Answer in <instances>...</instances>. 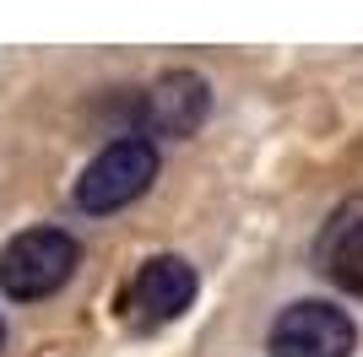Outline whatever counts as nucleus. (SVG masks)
<instances>
[{"label":"nucleus","instance_id":"7","mask_svg":"<svg viewBox=\"0 0 363 357\" xmlns=\"http://www.w3.org/2000/svg\"><path fill=\"white\" fill-rule=\"evenodd\" d=\"M0 341H6V319H0Z\"/></svg>","mask_w":363,"mask_h":357},{"label":"nucleus","instance_id":"3","mask_svg":"<svg viewBox=\"0 0 363 357\" xmlns=\"http://www.w3.org/2000/svg\"><path fill=\"white\" fill-rule=\"evenodd\" d=\"M358 330L336 303H288L272 325V357H352Z\"/></svg>","mask_w":363,"mask_h":357},{"label":"nucleus","instance_id":"1","mask_svg":"<svg viewBox=\"0 0 363 357\" xmlns=\"http://www.w3.org/2000/svg\"><path fill=\"white\" fill-rule=\"evenodd\" d=\"M157 178V147L147 135H120L108 141L76 178V206L82 211H120L136 195H147V184Z\"/></svg>","mask_w":363,"mask_h":357},{"label":"nucleus","instance_id":"2","mask_svg":"<svg viewBox=\"0 0 363 357\" xmlns=\"http://www.w3.org/2000/svg\"><path fill=\"white\" fill-rule=\"evenodd\" d=\"M76 238L60 227H28L0 249V293L6 298H49L71 282Z\"/></svg>","mask_w":363,"mask_h":357},{"label":"nucleus","instance_id":"4","mask_svg":"<svg viewBox=\"0 0 363 357\" xmlns=\"http://www.w3.org/2000/svg\"><path fill=\"white\" fill-rule=\"evenodd\" d=\"M190 303H196V271L184 266L179 254L147 260L141 276L130 282V293H125V309H130V319H141V325H168V319H179Z\"/></svg>","mask_w":363,"mask_h":357},{"label":"nucleus","instance_id":"6","mask_svg":"<svg viewBox=\"0 0 363 357\" xmlns=\"http://www.w3.org/2000/svg\"><path fill=\"white\" fill-rule=\"evenodd\" d=\"M331 282L342 287V293L363 298V222L342 227L331 244Z\"/></svg>","mask_w":363,"mask_h":357},{"label":"nucleus","instance_id":"5","mask_svg":"<svg viewBox=\"0 0 363 357\" xmlns=\"http://www.w3.org/2000/svg\"><path fill=\"white\" fill-rule=\"evenodd\" d=\"M206 81L196 71H174L147 92V125L157 135H190L206 119Z\"/></svg>","mask_w":363,"mask_h":357}]
</instances>
